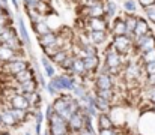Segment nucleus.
<instances>
[{
	"instance_id": "obj_33",
	"label": "nucleus",
	"mask_w": 155,
	"mask_h": 135,
	"mask_svg": "<svg viewBox=\"0 0 155 135\" xmlns=\"http://www.w3.org/2000/svg\"><path fill=\"white\" fill-rule=\"evenodd\" d=\"M41 135H50V134L48 132H44V134H41Z\"/></svg>"
},
{
	"instance_id": "obj_29",
	"label": "nucleus",
	"mask_w": 155,
	"mask_h": 135,
	"mask_svg": "<svg viewBox=\"0 0 155 135\" xmlns=\"http://www.w3.org/2000/svg\"><path fill=\"white\" fill-rule=\"evenodd\" d=\"M137 2V5L140 6V8H148V6H152V5H155V0H136Z\"/></svg>"
},
{
	"instance_id": "obj_15",
	"label": "nucleus",
	"mask_w": 155,
	"mask_h": 135,
	"mask_svg": "<svg viewBox=\"0 0 155 135\" xmlns=\"http://www.w3.org/2000/svg\"><path fill=\"white\" fill-rule=\"evenodd\" d=\"M120 18L124 20V24H125V29H127V35H133L139 17H136L134 14H127L125 17H120Z\"/></svg>"
},
{
	"instance_id": "obj_8",
	"label": "nucleus",
	"mask_w": 155,
	"mask_h": 135,
	"mask_svg": "<svg viewBox=\"0 0 155 135\" xmlns=\"http://www.w3.org/2000/svg\"><path fill=\"white\" fill-rule=\"evenodd\" d=\"M86 36H87V41L95 47L105 44L108 39L107 32H86Z\"/></svg>"
},
{
	"instance_id": "obj_27",
	"label": "nucleus",
	"mask_w": 155,
	"mask_h": 135,
	"mask_svg": "<svg viewBox=\"0 0 155 135\" xmlns=\"http://www.w3.org/2000/svg\"><path fill=\"white\" fill-rule=\"evenodd\" d=\"M142 69H143V72H145L146 75H152V74H155V62H151V63H143Z\"/></svg>"
},
{
	"instance_id": "obj_31",
	"label": "nucleus",
	"mask_w": 155,
	"mask_h": 135,
	"mask_svg": "<svg viewBox=\"0 0 155 135\" xmlns=\"http://www.w3.org/2000/svg\"><path fill=\"white\" fill-rule=\"evenodd\" d=\"M100 135H117L114 128L113 129H100Z\"/></svg>"
},
{
	"instance_id": "obj_18",
	"label": "nucleus",
	"mask_w": 155,
	"mask_h": 135,
	"mask_svg": "<svg viewBox=\"0 0 155 135\" xmlns=\"http://www.w3.org/2000/svg\"><path fill=\"white\" fill-rule=\"evenodd\" d=\"M56 39H57V33H56V32H48V33H45V35H42V36H38V42H39V45H41L42 48L54 44Z\"/></svg>"
},
{
	"instance_id": "obj_35",
	"label": "nucleus",
	"mask_w": 155,
	"mask_h": 135,
	"mask_svg": "<svg viewBox=\"0 0 155 135\" xmlns=\"http://www.w3.org/2000/svg\"><path fill=\"white\" fill-rule=\"evenodd\" d=\"M110 2H117V0H110Z\"/></svg>"
},
{
	"instance_id": "obj_13",
	"label": "nucleus",
	"mask_w": 155,
	"mask_h": 135,
	"mask_svg": "<svg viewBox=\"0 0 155 135\" xmlns=\"http://www.w3.org/2000/svg\"><path fill=\"white\" fill-rule=\"evenodd\" d=\"M148 32H151V27H149V24H148V21L145 20V18H137V24H136V27H134V32H133V36L134 38H139V36H143V35H146Z\"/></svg>"
},
{
	"instance_id": "obj_16",
	"label": "nucleus",
	"mask_w": 155,
	"mask_h": 135,
	"mask_svg": "<svg viewBox=\"0 0 155 135\" xmlns=\"http://www.w3.org/2000/svg\"><path fill=\"white\" fill-rule=\"evenodd\" d=\"M0 120H2V125H5L6 128H12V126L17 125L12 114H11V111H9V108H2L0 110Z\"/></svg>"
},
{
	"instance_id": "obj_6",
	"label": "nucleus",
	"mask_w": 155,
	"mask_h": 135,
	"mask_svg": "<svg viewBox=\"0 0 155 135\" xmlns=\"http://www.w3.org/2000/svg\"><path fill=\"white\" fill-rule=\"evenodd\" d=\"M15 20H17V27H18V38H20V41L26 45L27 48H30V39H29V33H27L24 20H23L20 15H17Z\"/></svg>"
},
{
	"instance_id": "obj_21",
	"label": "nucleus",
	"mask_w": 155,
	"mask_h": 135,
	"mask_svg": "<svg viewBox=\"0 0 155 135\" xmlns=\"http://www.w3.org/2000/svg\"><path fill=\"white\" fill-rule=\"evenodd\" d=\"M68 56H69V51H68V50H65V48H60V50L53 56L51 59H50V60H51V63H54V65H60V63H62Z\"/></svg>"
},
{
	"instance_id": "obj_10",
	"label": "nucleus",
	"mask_w": 155,
	"mask_h": 135,
	"mask_svg": "<svg viewBox=\"0 0 155 135\" xmlns=\"http://www.w3.org/2000/svg\"><path fill=\"white\" fill-rule=\"evenodd\" d=\"M83 65H84L86 72L92 74L100 68V57L98 56H86V57H83Z\"/></svg>"
},
{
	"instance_id": "obj_17",
	"label": "nucleus",
	"mask_w": 155,
	"mask_h": 135,
	"mask_svg": "<svg viewBox=\"0 0 155 135\" xmlns=\"http://www.w3.org/2000/svg\"><path fill=\"white\" fill-rule=\"evenodd\" d=\"M39 62H41V65L44 66V72H45V75H47L48 78H53V77H56V69H54V66H53L51 60H50L48 57L42 56V57L39 59Z\"/></svg>"
},
{
	"instance_id": "obj_30",
	"label": "nucleus",
	"mask_w": 155,
	"mask_h": 135,
	"mask_svg": "<svg viewBox=\"0 0 155 135\" xmlns=\"http://www.w3.org/2000/svg\"><path fill=\"white\" fill-rule=\"evenodd\" d=\"M77 132H78V135H95L92 128H81V129L77 131Z\"/></svg>"
},
{
	"instance_id": "obj_11",
	"label": "nucleus",
	"mask_w": 155,
	"mask_h": 135,
	"mask_svg": "<svg viewBox=\"0 0 155 135\" xmlns=\"http://www.w3.org/2000/svg\"><path fill=\"white\" fill-rule=\"evenodd\" d=\"M9 104H11V108H18V110H29L30 108L24 95H14L9 99Z\"/></svg>"
},
{
	"instance_id": "obj_7",
	"label": "nucleus",
	"mask_w": 155,
	"mask_h": 135,
	"mask_svg": "<svg viewBox=\"0 0 155 135\" xmlns=\"http://www.w3.org/2000/svg\"><path fill=\"white\" fill-rule=\"evenodd\" d=\"M142 72H143L142 65H139L137 62H128V65L125 68L127 80H139V77H140Z\"/></svg>"
},
{
	"instance_id": "obj_25",
	"label": "nucleus",
	"mask_w": 155,
	"mask_h": 135,
	"mask_svg": "<svg viewBox=\"0 0 155 135\" xmlns=\"http://www.w3.org/2000/svg\"><path fill=\"white\" fill-rule=\"evenodd\" d=\"M140 60L143 63H151V62H155V48L149 50V51H145L140 54Z\"/></svg>"
},
{
	"instance_id": "obj_1",
	"label": "nucleus",
	"mask_w": 155,
	"mask_h": 135,
	"mask_svg": "<svg viewBox=\"0 0 155 135\" xmlns=\"http://www.w3.org/2000/svg\"><path fill=\"white\" fill-rule=\"evenodd\" d=\"M134 36L133 35H122V36H111V41L110 44L113 45V48L124 57H127L131 51H136L134 50Z\"/></svg>"
},
{
	"instance_id": "obj_24",
	"label": "nucleus",
	"mask_w": 155,
	"mask_h": 135,
	"mask_svg": "<svg viewBox=\"0 0 155 135\" xmlns=\"http://www.w3.org/2000/svg\"><path fill=\"white\" fill-rule=\"evenodd\" d=\"M139 9V5L136 0H124V11L127 14H136Z\"/></svg>"
},
{
	"instance_id": "obj_36",
	"label": "nucleus",
	"mask_w": 155,
	"mask_h": 135,
	"mask_svg": "<svg viewBox=\"0 0 155 135\" xmlns=\"http://www.w3.org/2000/svg\"><path fill=\"white\" fill-rule=\"evenodd\" d=\"M0 123H2V120H0Z\"/></svg>"
},
{
	"instance_id": "obj_12",
	"label": "nucleus",
	"mask_w": 155,
	"mask_h": 135,
	"mask_svg": "<svg viewBox=\"0 0 155 135\" xmlns=\"http://www.w3.org/2000/svg\"><path fill=\"white\" fill-rule=\"evenodd\" d=\"M18 57H21L20 53H15L14 50H11V48H8V47H5V45H0V62H2V63L15 60V59H18Z\"/></svg>"
},
{
	"instance_id": "obj_32",
	"label": "nucleus",
	"mask_w": 155,
	"mask_h": 135,
	"mask_svg": "<svg viewBox=\"0 0 155 135\" xmlns=\"http://www.w3.org/2000/svg\"><path fill=\"white\" fill-rule=\"evenodd\" d=\"M146 83H148V86H155V74L146 75Z\"/></svg>"
},
{
	"instance_id": "obj_2",
	"label": "nucleus",
	"mask_w": 155,
	"mask_h": 135,
	"mask_svg": "<svg viewBox=\"0 0 155 135\" xmlns=\"http://www.w3.org/2000/svg\"><path fill=\"white\" fill-rule=\"evenodd\" d=\"M110 23L105 18H86L83 20L84 32H107Z\"/></svg>"
},
{
	"instance_id": "obj_14",
	"label": "nucleus",
	"mask_w": 155,
	"mask_h": 135,
	"mask_svg": "<svg viewBox=\"0 0 155 135\" xmlns=\"http://www.w3.org/2000/svg\"><path fill=\"white\" fill-rule=\"evenodd\" d=\"M111 30V36H122V35H127V29H125V24H124V20L120 17H116L111 27H108Z\"/></svg>"
},
{
	"instance_id": "obj_22",
	"label": "nucleus",
	"mask_w": 155,
	"mask_h": 135,
	"mask_svg": "<svg viewBox=\"0 0 155 135\" xmlns=\"http://www.w3.org/2000/svg\"><path fill=\"white\" fill-rule=\"evenodd\" d=\"M98 123H100V129H113L114 128L111 120H110V117L107 114H104V113L98 114Z\"/></svg>"
},
{
	"instance_id": "obj_9",
	"label": "nucleus",
	"mask_w": 155,
	"mask_h": 135,
	"mask_svg": "<svg viewBox=\"0 0 155 135\" xmlns=\"http://www.w3.org/2000/svg\"><path fill=\"white\" fill-rule=\"evenodd\" d=\"M35 77H36V71H35L32 66H29L27 69H24V71L18 72L17 75H14V80H15L18 84H21V83H26V81L35 80Z\"/></svg>"
},
{
	"instance_id": "obj_20",
	"label": "nucleus",
	"mask_w": 155,
	"mask_h": 135,
	"mask_svg": "<svg viewBox=\"0 0 155 135\" xmlns=\"http://www.w3.org/2000/svg\"><path fill=\"white\" fill-rule=\"evenodd\" d=\"M32 26H33V32H35L36 36H42V35L51 32L50 27H48V24H47L45 21H42V23H35V24H32Z\"/></svg>"
},
{
	"instance_id": "obj_4",
	"label": "nucleus",
	"mask_w": 155,
	"mask_h": 135,
	"mask_svg": "<svg viewBox=\"0 0 155 135\" xmlns=\"http://www.w3.org/2000/svg\"><path fill=\"white\" fill-rule=\"evenodd\" d=\"M127 113H128V111L124 110L122 107H110L107 116L110 117L113 126L119 128V126L125 125V122H127Z\"/></svg>"
},
{
	"instance_id": "obj_19",
	"label": "nucleus",
	"mask_w": 155,
	"mask_h": 135,
	"mask_svg": "<svg viewBox=\"0 0 155 135\" xmlns=\"http://www.w3.org/2000/svg\"><path fill=\"white\" fill-rule=\"evenodd\" d=\"M9 111H11V114H12V117H14V120H15V123H24L26 122V119H27V110H18V108H9Z\"/></svg>"
},
{
	"instance_id": "obj_34",
	"label": "nucleus",
	"mask_w": 155,
	"mask_h": 135,
	"mask_svg": "<svg viewBox=\"0 0 155 135\" xmlns=\"http://www.w3.org/2000/svg\"><path fill=\"white\" fill-rule=\"evenodd\" d=\"M84 2H91V0H84ZM83 5H84V3H83Z\"/></svg>"
},
{
	"instance_id": "obj_3",
	"label": "nucleus",
	"mask_w": 155,
	"mask_h": 135,
	"mask_svg": "<svg viewBox=\"0 0 155 135\" xmlns=\"http://www.w3.org/2000/svg\"><path fill=\"white\" fill-rule=\"evenodd\" d=\"M27 68H29V63H27L23 57H18V59H15V60L6 62V63H3V66H2L3 72L8 74V75H11V77L17 75L18 72H21V71H24V69H27Z\"/></svg>"
},
{
	"instance_id": "obj_26",
	"label": "nucleus",
	"mask_w": 155,
	"mask_h": 135,
	"mask_svg": "<svg viewBox=\"0 0 155 135\" xmlns=\"http://www.w3.org/2000/svg\"><path fill=\"white\" fill-rule=\"evenodd\" d=\"M145 96L149 102L155 104V86H146L145 89Z\"/></svg>"
},
{
	"instance_id": "obj_23",
	"label": "nucleus",
	"mask_w": 155,
	"mask_h": 135,
	"mask_svg": "<svg viewBox=\"0 0 155 135\" xmlns=\"http://www.w3.org/2000/svg\"><path fill=\"white\" fill-rule=\"evenodd\" d=\"M51 107H53V110H54V113H56V114H60L62 111H65V110L68 108V102H66V101H63V99L59 96V98L54 101V104H53Z\"/></svg>"
},
{
	"instance_id": "obj_5",
	"label": "nucleus",
	"mask_w": 155,
	"mask_h": 135,
	"mask_svg": "<svg viewBox=\"0 0 155 135\" xmlns=\"http://www.w3.org/2000/svg\"><path fill=\"white\" fill-rule=\"evenodd\" d=\"M95 86H97V89H113V86H114V78L107 72V68H105V66L101 69V72L97 75V78H95Z\"/></svg>"
},
{
	"instance_id": "obj_28",
	"label": "nucleus",
	"mask_w": 155,
	"mask_h": 135,
	"mask_svg": "<svg viewBox=\"0 0 155 135\" xmlns=\"http://www.w3.org/2000/svg\"><path fill=\"white\" fill-rule=\"evenodd\" d=\"M143 11H145V14L148 15V20H151V21H152V23L155 24V5L145 8Z\"/></svg>"
}]
</instances>
